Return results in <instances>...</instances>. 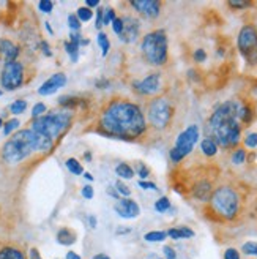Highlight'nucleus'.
<instances>
[{
	"mask_svg": "<svg viewBox=\"0 0 257 259\" xmlns=\"http://www.w3.org/2000/svg\"><path fill=\"white\" fill-rule=\"evenodd\" d=\"M99 128L108 136L119 139H136L147 130L144 112L131 101L117 100L102 111Z\"/></svg>",
	"mask_w": 257,
	"mask_h": 259,
	"instance_id": "obj_1",
	"label": "nucleus"
},
{
	"mask_svg": "<svg viewBox=\"0 0 257 259\" xmlns=\"http://www.w3.org/2000/svg\"><path fill=\"white\" fill-rule=\"evenodd\" d=\"M241 106L240 100H227L218 105L207 122V138H212L218 147L234 149L241 139Z\"/></svg>",
	"mask_w": 257,
	"mask_h": 259,
	"instance_id": "obj_2",
	"label": "nucleus"
},
{
	"mask_svg": "<svg viewBox=\"0 0 257 259\" xmlns=\"http://www.w3.org/2000/svg\"><path fill=\"white\" fill-rule=\"evenodd\" d=\"M210 209L218 217L224 220V222H232L240 213L241 209V199L240 194L235 188L223 185L213 190V194L210 198Z\"/></svg>",
	"mask_w": 257,
	"mask_h": 259,
	"instance_id": "obj_3",
	"label": "nucleus"
},
{
	"mask_svg": "<svg viewBox=\"0 0 257 259\" xmlns=\"http://www.w3.org/2000/svg\"><path fill=\"white\" fill-rule=\"evenodd\" d=\"M35 150H38V136L32 130H21L5 142L2 157L7 163L16 164Z\"/></svg>",
	"mask_w": 257,
	"mask_h": 259,
	"instance_id": "obj_4",
	"label": "nucleus"
},
{
	"mask_svg": "<svg viewBox=\"0 0 257 259\" xmlns=\"http://www.w3.org/2000/svg\"><path fill=\"white\" fill-rule=\"evenodd\" d=\"M140 51L145 62L153 67H163L168 63L169 59V45H168V33L164 30H153L142 38Z\"/></svg>",
	"mask_w": 257,
	"mask_h": 259,
	"instance_id": "obj_5",
	"label": "nucleus"
},
{
	"mask_svg": "<svg viewBox=\"0 0 257 259\" xmlns=\"http://www.w3.org/2000/svg\"><path fill=\"white\" fill-rule=\"evenodd\" d=\"M71 123V112L60 111L54 114L41 115L40 119H35L32 123V132L38 136L46 138L49 141H56Z\"/></svg>",
	"mask_w": 257,
	"mask_h": 259,
	"instance_id": "obj_6",
	"label": "nucleus"
},
{
	"mask_svg": "<svg viewBox=\"0 0 257 259\" xmlns=\"http://www.w3.org/2000/svg\"><path fill=\"white\" fill-rule=\"evenodd\" d=\"M174 105L169 98L166 97H157L148 103L147 117L153 128L164 130L168 128L174 117Z\"/></svg>",
	"mask_w": 257,
	"mask_h": 259,
	"instance_id": "obj_7",
	"label": "nucleus"
},
{
	"mask_svg": "<svg viewBox=\"0 0 257 259\" xmlns=\"http://www.w3.org/2000/svg\"><path fill=\"white\" fill-rule=\"evenodd\" d=\"M199 138H200V130L197 125L192 123L188 128H185L183 132L177 136L175 144L169 152V157H171L172 163H180L182 160H185L192 152L194 146L197 144Z\"/></svg>",
	"mask_w": 257,
	"mask_h": 259,
	"instance_id": "obj_8",
	"label": "nucleus"
},
{
	"mask_svg": "<svg viewBox=\"0 0 257 259\" xmlns=\"http://www.w3.org/2000/svg\"><path fill=\"white\" fill-rule=\"evenodd\" d=\"M237 48L240 54L251 65L257 63V29L252 24L243 25L237 36Z\"/></svg>",
	"mask_w": 257,
	"mask_h": 259,
	"instance_id": "obj_9",
	"label": "nucleus"
},
{
	"mask_svg": "<svg viewBox=\"0 0 257 259\" xmlns=\"http://www.w3.org/2000/svg\"><path fill=\"white\" fill-rule=\"evenodd\" d=\"M0 82H2V87L5 90H16L22 85L24 82V67L21 62H7L4 71H2V77H0Z\"/></svg>",
	"mask_w": 257,
	"mask_h": 259,
	"instance_id": "obj_10",
	"label": "nucleus"
},
{
	"mask_svg": "<svg viewBox=\"0 0 257 259\" xmlns=\"http://www.w3.org/2000/svg\"><path fill=\"white\" fill-rule=\"evenodd\" d=\"M133 89L139 95H144V97L157 95L161 90V74L160 73H151L147 77H144L142 81H134Z\"/></svg>",
	"mask_w": 257,
	"mask_h": 259,
	"instance_id": "obj_11",
	"label": "nucleus"
},
{
	"mask_svg": "<svg viewBox=\"0 0 257 259\" xmlns=\"http://www.w3.org/2000/svg\"><path fill=\"white\" fill-rule=\"evenodd\" d=\"M131 7L147 19H155L161 13V2L158 0H133Z\"/></svg>",
	"mask_w": 257,
	"mask_h": 259,
	"instance_id": "obj_12",
	"label": "nucleus"
},
{
	"mask_svg": "<svg viewBox=\"0 0 257 259\" xmlns=\"http://www.w3.org/2000/svg\"><path fill=\"white\" fill-rule=\"evenodd\" d=\"M114 210L119 217L125 218V220H133L137 218L140 215V207L139 204L131 199V198H122L117 201V204L114 205Z\"/></svg>",
	"mask_w": 257,
	"mask_h": 259,
	"instance_id": "obj_13",
	"label": "nucleus"
},
{
	"mask_svg": "<svg viewBox=\"0 0 257 259\" xmlns=\"http://www.w3.org/2000/svg\"><path fill=\"white\" fill-rule=\"evenodd\" d=\"M122 21H123V32L119 38L123 43H134L139 36V32H140L139 21L131 16H126Z\"/></svg>",
	"mask_w": 257,
	"mask_h": 259,
	"instance_id": "obj_14",
	"label": "nucleus"
},
{
	"mask_svg": "<svg viewBox=\"0 0 257 259\" xmlns=\"http://www.w3.org/2000/svg\"><path fill=\"white\" fill-rule=\"evenodd\" d=\"M65 84H67V76L63 74V73H56V74L50 76L47 81H44L41 84V87L38 89V94L43 95V97L53 95V94L57 92L59 89L65 87Z\"/></svg>",
	"mask_w": 257,
	"mask_h": 259,
	"instance_id": "obj_15",
	"label": "nucleus"
},
{
	"mask_svg": "<svg viewBox=\"0 0 257 259\" xmlns=\"http://www.w3.org/2000/svg\"><path fill=\"white\" fill-rule=\"evenodd\" d=\"M191 191H192V196H194L197 201L209 202L210 198H212V194H213V185H212L210 180L200 179V180H197L194 185H192Z\"/></svg>",
	"mask_w": 257,
	"mask_h": 259,
	"instance_id": "obj_16",
	"label": "nucleus"
},
{
	"mask_svg": "<svg viewBox=\"0 0 257 259\" xmlns=\"http://www.w3.org/2000/svg\"><path fill=\"white\" fill-rule=\"evenodd\" d=\"M168 232V237H171L172 240H183V239H192L196 236V232L192 231L188 226H177V228H171L166 231Z\"/></svg>",
	"mask_w": 257,
	"mask_h": 259,
	"instance_id": "obj_17",
	"label": "nucleus"
},
{
	"mask_svg": "<svg viewBox=\"0 0 257 259\" xmlns=\"http://www.w3.org/2000/svg\"><path fill=\"white\" fill-rule=\"evenodd\" d=\"M0 53L7 59V62H15L19 56V48L10 40H0Z\"/></svg>",
	"mask_w": 257,
	"mask_h": 259,
	"instance_id": "obj_18",
	"label": "nucleus"
},
{
	"mask_svg": "<svg viewBox=\"0 0 257 259\" xmlns=\"http://www.w3.org/2000/svg\"><path fill=\"white\" fill-rule=\"evenodd\" d=\"M57 242L63 247H70L76 242V232L70 228H62L57 232Z\"/></svg>",
	"mask_w": 257,
	"mask_h": 259,
	"instance_id": "obj_19",
	"label": "nucleus"
},
{
	"mask_svg": "<svg viewBox=\"0 0 257 259\" xmlns=\"http://www.w3.org/2000/svg\"><path fill=\"white\" fill-rule=\"evenodd\" d=\"M200 150H202V153L205 155V157L212 158L218 153V144L212 138H203L200 141Z\"/></svg>",
	"mask_w": 257,
	"mask_h": 259,
	"instance_id": "obj_20",
	"label": "nucleus"
},
{
	"mask_svg": "<svg viewBox=\"0 0 257 259\" xmlns=\"http://www.w3.org/2000/svg\"><path fill=\"white\" fill-rule=\"evenodd\" d=\"M0 259H27L24 254V251H21L16 247H2L0 248Z\"/></svg>",
	"mask_w": 257,
	"mask_h": 259,
	"instance_id": "obj_21",
	"label": "nucleus"
},
{
	"mask_svg": "<svg viewBox=\"0 0 257 259\" xmlns=\"http://www.w3.org/2000/svg\"><path fill=\"white\" fill-rule=\"evenodd\" d=\"M168 239V232L166 231H150L147 234H144V240L150 242V243H158V242H164Z\"/></svg>",
	"mask_w": 257,
	"mask_h": 259,
	"instance_id": "obj_22",
	"label": "nucleus"
},
{
	"mask_svg": "<svg viewBox=\"0 0 257 259\" xmlns=\"http://www.w3.org/2000/svg\"><path fill=\"white\" fill-rule=\"evenodd\" d=\"M115 174H117L119 177H122V179H133L134 177L133 167L130 164H126V163L117 164V167H115Z\"/></svg>",
	"mask_w": 257,
	"mask_h": 259,
	"instance_id": "obj_23",
	"label": "nucleus"
},
{
	"mask_svg": "<svg viewBox=\"0 0 257 259\" xmlns=\"http://www.w3.org/2000/svg\"><path fill=\"white\" fill-rule=\"evenodd\" d=\"M67 167H68V171L71 172V174H74V176H81V174H84V167H82V164L76 160V158H68L67 160Z\"/></svg>",
	"mask_w": 257,
	"mask_h": 259,
	"instance_id": "obj_24",
	"label": "nucleus"
},
{
	"mask_svg": "<svg viewBox=\"0 0 257 259\" xmlns=\"http://www.w3.org/2000/svg\"><path fill=\"white\" fill-rule=\"evenodd\" d=\"M171 207H172V204H171V201H169L168 196H161V198L155 202V210L160 212V213H164V212L171 210Z\"/></svg>",
	"mask_w": 257,
	"mask_h": 259,
	"instance_id": "obj_25",
	"label": "nucleus"
},
{
	"mask_svg": "<svg viewBox=\"0 0 257 259\" xmlns=\"http://www.w3.org/2000/svg\"><path fill=\"white\" fill-rule=\"evenodd\" d=\"M241 253L246 254V256H254L257 257V242L254 240H248L241 245Z\"/></svg>",
	"mask_w": 257,
	"mask_h": 259,
	"instance_id": "obj_26",
	"label": "nucleus"
},
{
	"mask_svg": "<svg viewBox=\"0 0 257 259\" xmlns=\"http://www.w3.org/2000/svg\"><path fill=\"white\" fill-rule=\"evenodd\" d=\"M98 45L101 48L102 56H108L109 49H111V43H109V38L106 36V33H102V32L98 33Z\"/></svg>",
	"mask_w": 257,
	"mask_h": 259,
	"instance_id": "obj_27",
	"label": "nucleus"
},
{
	"mask_svg": "<svg viewBox=\"0 0 257 259\" xmlns=\"http://www.w3.org/2000/svg\"><path fill=\"white\" fill-rule=\"evenodd\" d=\"M230 160H232L234 164H243L246 161V150L241 149V147L235 149L234 153H232V157H230Z\"/></svg>",
	"mask_w": 257,
	"mask_h": 259,
	"instance_id": "obj_28",
	"label": "nucleus"
},
{
	"mask_svg": "<svg viewBox=\"0 0 257 259\" xmlns=\"http://www.w3.org/2000/svg\"><path fill=\"white\" fill-rule=\"evenodd\" d=\"M76 16H78V19L81 22H87V21H90V19L93 18V11L90 10V8H87V7H81L78 10V13H76Z\"/></svg>",
	"mask_w": 257,
	"mask_h": 259,
	"instance_id": "obj_29",
	"label": "nucleus"
},
{
	"mask_svg": "<svg viewBox=\"0 0 257 259\" xmlns=\"http://www.w3.org/2000/svg\"><path fill=\"white\" fill-rule=\"evenodd\" d=\"M65 49H67L68 56L71 57V62H78V59H79V46H76V45L68 41V43H65Z\"/></svg>",
	"mask_w": 257,
	"mask_h": 259,
	"instance_id": "obj_30",
	"label": "nucleus"
},
{
	"mask_svg": "<svg viewBox=\"0 0 257 259\" xmlns=\"http://www.w3.org/2000/svg\"><path fill=\"white\" fill-rule=\"evenodd\" d=\"M25 108H27V103H25L24 100H16V101L10 106V111H11V114L18 115V114H22V112L25 111Z\"/></svg>",
	"mask_w": 257,
	"mask_h": 259,
	"instance_id": "obj_31",
	"label": "nucleus"
},
{
	"mask_svg": "<svg viewBox=\"0 0 257 259\" xmlns=\"http://www.w3.org/2000/svg\"><path fill=\"white\" fill-rule=\"evenodd\" d=\"M115 19V10L114 8H106L102 13V25H109Z\"/></svg>",
	"mask_w": 257,
	"mask_h": 259,
	"instance_id": "obj_32",
	"label": "nucleus"
},
{
	"mask_svg": "<svg viewBox=\"0 0 257 259\" xmlns=\"http://www.w3.org/2000/svg\"><path fill=\"white\" fill-rule=\"evenodd\" d=\"M227 5L234 10H243V8L251 7V2H246V0H229Z\"/></svg>",
	"mask_w": 257,
	"mask_h": 259,
	"instance_id": "obj_33",
	"label": "nucleus"
},
{
	"mask_svg": "<svg viewBox=\"0 0 257 259\" xmlns=\"http://www.w3.org/2000/svg\"><path fill=\"white\" fill-rule=\"evenodd\" d=\"M115 190H117V193L119 194H122V196H125V198H130L131 196V190L128 188L122 180H117V184H115Z\"/></svg>",
	"mask_w": 257,
	"mask_h": 259,
	"instance_id": "obj_34",
	"label": "nucleus"
},
{
	"mask_svg": "<svg viewBox=\"0 0 257 259\" xmlns=\"http://www.w3.org/2000/svg\"><path fill=\"white\" fill-rule=\"evenodd\" d=\"M46 112V105H43V103H36V105L33 106L32 109V117L33 119H40L41 115H44Z\"/></svg>",
	"mask_w": 257,
	"mask_h": 259,
	"instance_id": "obj_35",
	"label": "nucleus"
},
{
	"mask_svg": "<svg viewBox=\"0 0 257 259\" xmlns=\"http://www.w3.org/2000/svg\"><path fill=\"white\" fill-rule=\"evenodd\" d=\"M18 126H19V120H18V119H11V120H8V122L4 125V135L8 136V135L13 132V130H16Z\"/></svg>",
	"mask_w": 257,
	"mask_h": 259,
	"instance_id": "obj_36",
	"label": "nucleus"
},
{
	"mask_svg": "<svg viewBox=\"0 0 257 259\" xmlns=\"http://www.w3.org/2000/svg\"><path fill=\"white\" fill-rule=\"evenodd\" d=\"M192 59H194V62H197V63H202V62L207 60V53H205V49L197 48L194 51V54H192Z\"/></svg>",
	"mask_w": 257,
	"mask_h": 259,
	"instance_id": "obj_37",
	"label": "nucleus"
},
{
	"mask_svg": "<svg viewBox=\"0 0 257 259\" xmlns=\"http://www.w3.org/2000/svg\"><path fill=\"white\" fill-rule=\"evenodd\" d=\"M243 142H245V146L248 149H255L257 147V133H249Z\"/></svg>",
	"mask_w": 257,
	"mask_h": 259,
	"instance_id": "obj_38",
	"label": "nucleus"
},
{
	"mask_svg": "<svg viewBox=\"0 0 257 259\" xmlns=\"http://www.w3.org/2000/svg\"><path fill=\"white\" fill-rule=\"evenodd\" d=\"M68 25L71 30H79L81 29V21L78 19V16L76 15H70L68 16Z\"/></svg>",
	"mask_w": 257,
	"mask_h": 259,
	"instance_id": "obj_39",
	"label": "nucleus"
},
{
	"mask_svg": "<svg viewBox=\"0 0 257 259\" xmlns=\"http://www.w3.org/2000/svg\"><path fill=\"white\" fill-rule=\"evenodd\" d=\"M112 30L117 33L119 36L122 35V32H123V21H122V18H115L112 21Z\"/></svg>",
	"mask_w": 257,
	"mask_h": 259,
	"instance_id": "obj_40",
	"label": "nucleus"
},
{
	"mask_svg": "<svg viewBox=\"0 0 257 259\" xmlns=\"http://www.w3.org/2000/svg\"><path fill=\"white\" fill-rule=\"evenodd\" d=\"M224 259H241V254L237 248L230 247L224 251Z\"/></svg>",
	"mask_w": 257,
	"mask_h": 259,
	"instance_id": "obj_41",
	"label": "nucleus"
},
{
	"mask_svg": "<svg viewBox=\"0 0 257 259\" xmlns=\"http://www.w3.org/2000/svg\"><path fill=\"white\" fill-rule=\"evenodd\" d=\"M38 8H40V11H43V13H50L54 8V4L50 2V0H41V2L38 4Z\"/></svg>",
	"mask_w": 257,
	"mask_h": 259,
	"instance_id": "obj_42",
	"label": "nucleus"
},
{
	"mask_svg": "<svg viewBox=\"0 0 257 259\" xmlns=\"http://www.w3.org/2000/svg\"><path fill=\"white\" fill-rule=\"evenodd\" d=\"M163 253H164V259H177V251L171 247V245H164Z\"/></svg>",
	"mask_w": 257,
	"mask_h": 259,
	"instance_id": "obj_43",
	"label": "nucleus"
},
{
	"mask_svg": "<svg viewBox=\"0 0 257 259\" xmlns=\"http://www.w3.org/2000/svg\"><path fill=\"white\" fill-rule=\"evenodd\" d=\"M78 98H68V97H63V98H60V105L62 106H67V108H71V106H74V105H78Z\"/></svg>",
	"mask_w": 257,
	"mask_h": 259,
	"instance_id": "obj_44",
	"label": "nucleus"
},
{
	"mask_svg": "<svg viewBox=\"0 0 257 259\" xmlns=\"http://www.w3.org/2000/svg\"><path fill=\"white\" fill-rule=\"evenodd\" d=\"M82 196L85 198V199H92L93 198V187L92 185H84V188H82Z\"/></svg>",
	"mask_w": 257,
	"mask_h": 259,
	"instance_id": "obj_45",
	"label": "nucleus"
},
{
	"mask_svg": "<svg viewBox=\"0 0 257 259\" xmlns=\"http://www.w3.org/2000/svg\"><path fill=\"white\" fill-rule=\"evenodd\" d=\"M139 187H140V188H144V190H153V191H157V190H158L157 184H153V182H145V180H139Z\"/></svg>",
	"mask_w": 257,
	"mask_h": 259,
	"instance_id": "obj_46",
	"label": "nucleus"
},
{
	"mask_svg": "<svg viewBox=\"0 0 257 259\" xmlns=\"http://www.w3.org/2000/svg\"><path fill=\"white\" fill-rule=\"evenodd\" d=\"M137 172H139L140 179H147V177H148V174H150V169H148V167H147L145 164L140 163V164H139V167H137Z\"/></svg>",
	"mask_w": 257,
	"mask_h": 259,
	"instance_id": "obj_47",
	"label": "nucleus"
},
{
	"mask_svg": "<svg viewBox=\"0 0 257 259\" xmlns=\"http://www.w3.org/2000/svg\"><path fill=\"white\" fill-rule=\"evenodd\" d=\"M102 13H105V10H102V8L96 10V19H95V27L96 29H101V25H102Z\"/></svg>",
	"mask_w": 257,
	"mask_h": 259,
	"instance_id": "obj_48",
	"label": "nucleus"
},
{
	"mask_svg": "<svg viewBox=\"0 0 257 259\" xmlns=\"http://www.w3.org/2000/svg\"><path fill=\"white\" fill-rule=\"evenodd\" d=\"M29 259H43L40 251H38L36 248H30L29 250Z\"/></svg>",
	"mask_w": 257,
	"mask_h": 259,
	"instance_id": "obj_49",
	"label": "nucleus"
},
{
	"mask_svg": "<svg viewBox=\"0 0 257 259\" xmlns=\"http://www.w3.org/2000/svg\"><path fill=\"white\" fill-rule=\"evenodd\" d=\"M41 49H43L44 56H47V57L53 56V51H50V48H49V45L46 41H41Z\"/></svg>",
	"mask_w": 257,
	"mask_h": 259,
	"instance_id": "obj_50",
	"label": "nucleus"
},
{
	"mask_svg": "<svg viewBox=\"0 0 257 259\" xmlns=\"http://www.w3.org/2000/svg\"><path fill=\"white\" fill-rule=\"evenodd\" d=\"M88 223H90V228L95 229V228H96V225H98L96 217H95V215H90V217H88Z\"/></svg>",
	"mask_w": 257,
	"mask_h": 259,
	"instance_id": "obj_51",
	"label": "nucleus"
},
{
	"mask_svg": "<svg viewBox=\"0 0 257 259\" xmlns=\"http://www.w3.org/2000/svg\"><path fill=\"white\" fill-rule=\"evenodd\" d=\"M85 5H87V8L98 7L99 5V0H85Z\"/></svg>",
	"mask_w": 257,
	"mask_h": 259,
	"instance_id": "obj_52",
	"label": "nucleus"
},
{
	"mask_svg": "<svg viewBox=\"0 0 257 259\" xmlns=\"http://www.w3.org/2000/svg\"><path fill=\"white\" fill-rule=\"evenodd\" d=\"M65 259H81V256L78 253H74V251H68L67 256H65Z\"/></svg>",
	"mask_w": 257,
	"mask_h": 259,
	"instance_id": "obj_53",
	"label": "nucleus"
},
{
	"mask_svg": "<svg viewBox=\"0 0 257 259\" xmlns=\"http://www.w3.org/2000/svg\"><path fill=\"white\" fill-rule=\"evenodd\" d=\"M92 259H111V257H109V256H106V254H102V253H99V254L93 256Z\"/></svg>",
	"mask_w": 257,
	"mask_h": 259,
	"instance_id": "obj_54",
	"label": "nucleus"
},
{
	"mask_svg": "<svg viewBox=\"0 0 257 259\" xmlns=\"http://www.w3.org/2000/svg\"><path fill=\"white\" fill-rule=\"evenodd\" d=\"M84 177H85L87 180H93V176L90 174V172H84Z\"/></svg>",
	"mask_w": 257,
	"mask_h": 259,
	"instance_id": "obj_55",
	"label": "nucleus"
},
{
	"mask_svg": "<svg viewBox=\"0 0 257 259\" xmlns=\"http://www.w3.org/2000/svg\"><path fill=\"white\" fill-rule=\"evenodd\" d=\"M46 29L49 30V33H53V29H50V25H49V22H46Z\"/></svg>",
	"mask_w": 257,
	"mask_h": 259,
	"instance_id": "obj_56",
	"label": "nucleus"
},
{
	"mask_svg": "<svg viewBox=\"0 0 257 259\" xmlns=\"http://www.w3.org/2000/svg\"><path fill=\"white\" fill-rule=\"evenodd\" d=\"M4 126V122H2V119H0V128H2Z\"/></svg>",
	"mask_w": 257,
	"mask_h": 259,
	"instance_id": "obj_57",
	"label": "nucleus"
},
{
	"mask_svg": "<svg viewBox=\"0 0 257 259\" xmlns=\"http://www.w3.org/2000/svg\"><path fill=\"white\" fill-rule=\"evenodd\" d=\"M0 97H2V90H0Z\"/></svg>",
	"mask_w": 257,
	"mask_h": 259,
	"instance_id": "obj_58",
	"label": "nucleus"
}]
</instances>
